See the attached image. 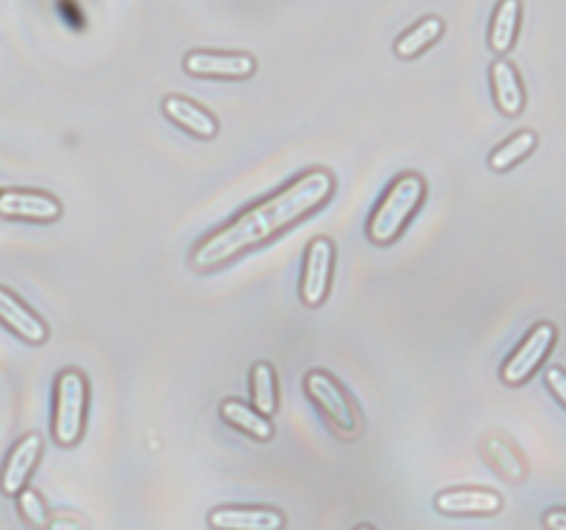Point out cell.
Listing matches in <instances>:
<instances>
[{
	"label": "cell",
	"mask_w": 566,
	"mask_h": 530,
	"mask_svg": "<svg viewBox=\"0 0 566 530\" xmlns=\"http://www.w3.org/2000/svg\"><path fill=\"white\" fill-rule=\"evenodd\" d=\"M332 193H335V177L326 169H313L307 174L296 177L280 193L269 197L265 202L252 204L235 221H230L219 232L205 237L193 248L191 265L193 268H216V265L249 252L258 243H265L269 237H274L276 232L287 230L291 224L302 221L304 215L324 208V202Z\"/></svg>",
	"instance_id": "6da1fadb"
},
{
	"label": "cell",
	"mask_w": 566,
	"mask_h": 530,
	"mask_svg": "<svg viewBox=\"0 0 566 530\" xmlns=\"http://www.w3.org/2000/svg\"><path fill=\"white\" fill-rule=\"evenodd\" d=\"M426 199V180L415 171L398 177L387 193L381 197V202L376 204L374 215L368 221V241L376 246H387V243L396 241L403 230H407L409 219L415 215V210L423 204Z\"/></svg>",
	"instance_id": "7a4b0ae2"
},
{
	"label": "cell",
	"mask_w": 566,
	"mask_h": 530,
	"mask_svg": "<svg viewBox=\"0 0 566 530\" xmlns=\"http://www.w3.org/2000/svg\"><path fill=\"white\" fill-rule=\"evenodd\" d=\"M304 392L340 439H357L363 431V417H359V409L354 406L352 395L343 390L335 375L326 370H310L304 375Z\"/></svg>",
	"instance_id": "3957f363"
},
{
	"label": "cell",
	"mask_w": 566,
	"mask_h": 530,
	"mask_svg": "<svg viewBox=\"0 0 566 530\" xmlns=\"http://www.w3.org/2000/svg\"><path fill=\"white\" fill-rule=\"evenodd\" d=\"M86 403H88V384L86 375L75 368L61 370L55 379V403H53V434L55 445L72 447L81 442L83 425H86Z\"/></svg>",
	"instance_id": "277c9868"
},
{
	"label": "cell",
	"mask_w": 566,
	"mask_h": 530,
	"mask_svg": "<svg viewBox=\"0 0 566 530\" xmlns=\"http://www.w3.org/2000/svg\"><path fill=\"white\" fill-rule=\"evenodd\" d=\"M556 340H558L556 324H551V320H542V324H536L534 329L528 331V337L520 342L517 351L506 359V364H503V370H501V379L506 381L509 386L525 384V381H528L531 375L542 368V362L551 357Z\"/></svg>",
	"instance_id": "5b68a950"
},
{
	"label": "cell",
	"mask_w": 566,
	"mask_h": 530,
	"mask_svg": "<svg viewBox=\"0 0 566 530\" xmlns=\"http://www.w3.org/2000/svg\"><path fill=\"white\" fill-rule=\"evenodd\" d=\"M332 268H335V246L329 237H315L304 252V271H302V301L310 309L321 307L329 296Z\"/></svg>",
	"instance_id": "8992f818"
},
{
	"label": "cell",
	"mask_w": 566,
	"mask_h": 530,
	"mask_svg": "<svg viewBox=\"0 0 566 530\" xmlns=\"http://www.w3.org/2000/svg\"><path fill=\"white\" fill-rule=\"evenodd\" d=\"M182 70L193 77H224L247 81L258 72V61L249 53H216V50H191L182 59Z\"/></svg>",
	"instance_id": "52a82bcc"
},
{
	"label": "cell",
	"mask_w": 566,
	"mask_h": 530,
	"mask_svg": "<svg viewBox=\"0 0 566 530\" xmlns=\"http://www.w3.org/2000/svg\"><path fill=\"white\" fill-rule=\"evenodd\" d=\"M59 215L61 202L50 193L33 191V188H3L0 191V219L50 224V221H59Z\"/></svg>",
	"instance_id": "ba28073f"
},
{
	"label": "cell",
	"mask_w": 566,
	"mask_h": 530,
	"mask_svg": "<svg viewBox=\"0 0 566 530\" xmlns=\"http://www.w3.org/2000/svg\"><path fill=\"white\" fill-rule=\"evenodd\" d=\"M39 456H42V436L39 434H25L14 442V447L6 456L3 469H0V491L6 497H17L25 489L33 469H36Z\"/></svg>",
	"instance_id": "9c48e42d"
},
{
	"label": "cell",
	"mask_w": 566,
	"mask_h": 530,
	"mask_svg": "<svg viewBox=\"0 0 566 530\" xmlns=\"http://www.w3.org/2000/svg\"><path fill=\"white\" fill-rule=\"evenodd\" d=\"M213 530H285V513L265 506H221L208 513Z\"/></svg>",
	"instance_id": "30bf717a"
},
{
	"label": "cell",
	"mask_w": 566,
	"mask_h": 530,
	"mask_svg": "<svg viewBox=\"0 0 566 530\" xmlns=\"http://www.w3.org/2000/svg\"><path fill=\"white\" fill-rule=\"evenodd\" d=\"M437 511L451 513V517H492L503 508V497L492 489H446L434 497Z\"/></svg>",
	"instance_id": "8fae6325"
},
{
	"label": "cell",
	"mask_w": 566,
	"mask_h": 530,
	"mask_svg": "<svg viewBox=\"0 0 566 530\" xmlns=\"http://www.w3.org/2000/svg\"><path fill=\"white\" fill-rule=\"evenodd\" d=\"M0 324L9 331H14L20 340L31 342V346H42L50 335L48 324L20 296H14L3 285H0Z\"/></svg>",
	"instance_id": "7c38bea8"
},
{
	"label": "cell",
	"mask_w": 566,
	"mask_h": 530,
	"mask_svg": "<svg viewBox=\"0 0 566 530\" xmlns=\"http://www.w3.org/2000/svg\"><path fill=\"white\" fill-rule=\"evenodd\" d=\"M160 110L169 121H175L177 127H182L186 132L197 138H216L219 136V121L210 110H205L202 105H197L193 99L182 97V94H166Z\"/></svg>",
	"instance_id": "4fadbf2b"
},
{
	"label": "cell",
	"mask_w": 566,
	"mask_h": 530,
	"mask_svg": "<svg viewBox=\"0 0 566 530\" xmlns=\"http://www.w3.org/2000/svg\"><path fill=\"white\" fill-rule=\"evenodd\" d=\"M490 83H492V97L501 114L517 116L525 108V88L520 81L517 70L509 64L506 59H497L490 66Z\"/></svg>",
	"instance_id": "5bb4252c"
},
{
	"label": "cell",
	"mask_w": 566,
	"mask_h": 530,
	"mask_svg": "<svg viewBox=\"0 0 566 530\" xmlns=\"http://www.w3.org/2000/svg\"><path fill=\"white\" fill-rule=\"evenodd\" d=\"M520 17H523V3L520 0H497L495 14L490 22V47L497 55H506L514 47V39L520 31Z\"/></svg>",
	"instance_id": "9a60e30c"
},
{
	"label": "cell",
	"mask_w": 566,
	"mask_h": 530,
	"mask_svg": "<svg viewBox=\"0 0 566 530\" xmlns=\"http://www.w3.org/2000/svg\"><path fill=\"white\" fill-rule=\"evenodd\" d=\"M219 414L227 425H232V428L254 436L258 442H269L271 436H274V423H271L269 417H263V414L254 412L252 406H247V403L235 401V398H227V401H221Z\"/></svg>",
	"instance_id": "2e32d148"
},
{
	"label": "cell",
	"mask_w": 566,
	"mask_h": 530,
	"mask_svg": "<svg viewBox=\"0 0 566 530\" xmlns=\"http://www.w3.org/2000/svg\"><path fill=\"white\" fill-rule=\"evenodd\" d=\"M249 392H252V409L263 417H274L280 409V392H276V373L269 362H254L249 373Z\"/></svg>",
	"instance_id": "e0dca14e"
},
{
	"label": "cell",
	"mask_w": 566,
	"mask_h": 530,
	"mask_svg": "<svg viewBox=\"0 0 566 530\" xmlns=\"http://www.w3.org/2000/svg\"><path fill=\"white\" fill-rule=\"evenodd\" d=\"M442 31H446V22L440 17H426V20L415 22L409 31H403L401 36L396 39V55L398 59H415L420 55L423 50H429L431 44L440 42Z\"/></svg>",
	"instance_id": "ac0fdd59"
},
{
	"label": "cell",
	"mask_w": 566,
	"mask_h": 530,
	"mask_svg": "<svg viewBox=\"0 0 566 530\" xmlns=\"http://www.w3.org/2000/svg\"><path fill=\"white\" fill-rule=\"evenodd\" d=\"M536 144H539V138H536L534 130L514 132V136L509 138V141H503L501 147L492 149L490 166L495 171H509V169H512V166H517L520 160L528 158V155L536 149Z\"/></svg>",
	"instance_id": "d6986e66"
},
{
	"label": "cell",
	"mask_w": 566,
	"mask_h": 530,
	"mask_svg": "<svg viewBox=\"0 0 566 530\" xmlns=\"http://www.w3.org/2000/svg\"><path fill=\"white\" fill-rule=\"evenodd\" d=\"M17 506H20V513L22 519H25L31 528H44L48 524V508H44L42 497L36 495V489H22L20 495H17Z\"/></svg>",
	"instance_id": "ffe728a7"
},
{
	"label": "cell",
	"mask_w": 566,
	"mask_h": 530,
	"mask_svg": "<svg viewBox=\"0 0 566 530\" xmlns=\"http://www.w3.org/2000/svg\"><path fill=\"white\" fill-rule=\"evenodd\" d=\"M545 384L547 390L553 392V398H556L558 403H566V375H564V368H551L545 373Z\"/></svg>",
	"instance_id": "44dd1931"
},
{
	"label": "cell",
	"mask_w": 566,
	"mask_h": 530,
	"mask_svg": "<svg viewBox=\"0 0 566 530\" xmlns=\"http://www.w3.org/2000/svg\"><path fill=\"white\" fill-rule=\"evenodd\" d=\"M545 528L547 530H566V511L564 508H551L545 513Z\"/></svg>",
	"instance_id": "7402d4cb"
},
{
	"label": "cell",
	"mask_w": 566,
	"mask_h": 530,
	"mask_svg": "<svg viewBox=\"0 0 566 530\" xmlns=\"http://www.w3.org/2000/svg\"><path fill=\"white\" fill-rule=\"evenodd\" d=\"M354 530H374V528H370V524H357V528H354Z\"/></svg>",
	"instance_id": "603a6c76"
}]
</instances>
